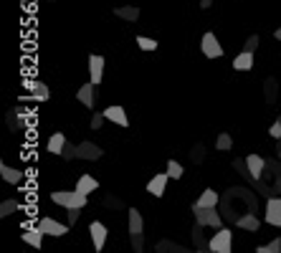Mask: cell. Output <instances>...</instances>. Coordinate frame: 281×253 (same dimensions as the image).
<instances>
[{"mask_svg": "<svg viewBox=\"0 0 281 253\" xmlns=\"http://www.w3.org/2000/svg\"><path fill=\"white\" fill-rule=\"evenodd\" d=\"M51 200L56 205L71 210V208H84L86 200H89V195H84L81 190H56V192H51Z\"/></svg>", "mask_w": 281, "mask_h": 253, "instance_id": "cell-1", "label": "cell"}, {"mask_svg": "<svg viewBox=\"0 0 281 253\" xmlns=\"http://www.w3.org/2000/svg\"><path fill=\"white\" fill-rule=\"evenodd\" d=\"M208 251H213V253H231L233 251V236H231V231L220 228V231L211 238Z\"/></svg>", "mask_w": 281, "mask_h": 253, "instance_id": "cell-2", "label": "cell"}, {"mask_svg": "<svg viewBox=\"0 0 281 253\" xmlns=\"http://www.w3.org/2000/svg\"><path fill=\"white\" fill-rule=\"evenodd\" d=\"M193 213H195V220L200 223V225H213V228H220V215L215 213V208H193Z\"/></svg>", "mask_w": 281, "mask_h": 253, "instance_id": "cell-3", "label": "cell"}, {"mask_svg": "<svg viewBox=\"0 0 281 253\" xmlns=\"http://www.w3.org/2000/svg\"><path fill=\"white\" fill-rule=\"evenodd\" d=\"M38 228H41L46 236H54V238H59V236H66V233H69V225H64V223H59V220H54V218H41Z\"/></svg>", "mask_w": 281, "mask_h": 253, "instance_id": "cell-4", "label": "cell"}, {"mask_svg": "<svg viewBox=\"0 0 281 253\" xmlns=\"http://www.w3.org/2000/svg\"><path fill=\"white\" fill-rule=\"evenodd\" d=\"M200 48H203V54H206L208 59H220V56H223V46H220V41H218L213 33H206V36H203Z\"/></svg>", "mask_w": 281, "mask_h": 253, "instance_id": "cell-5", "label": "cell"}, {"mask_svg": "<svg viewBox=\"0 0 281 253\" xmlns=\"http://www.w3.org/2000/svg\"><path fill=\"white\" fill-rule=\"evenodd\" d=\"M89 233H91V241H94V251H104V243H107V228H104V223L91 220L89 223Z\"/></svg>", "mask_w": 281, "mask_h": 253, "instance_id": "cell-6", "label": "cell"}, {"mask_svg": "<svg viewBox=\"0 0 281 253\" xmlns=\"http://www.w3.org/2000/svg\"><path fill=\"white\" fill-rule=\"evenodd\" d=\"M266 223L281 228V197H269L266 200Z\"/></svg>", "mask_w": 281, "mask_h": 253, "instance_id": "cell-7", "label": "cell"}, {"mask_svg": "<svg viewBox=\"0 0 281 253\" xmlns=\"http://www.w3.org/2000/svg\"><path fill=\"white\" fill-rule=\"evenodd\" d=\"M246 167H248V172H251L253 180H261V175H264V170H266V160H264L261 155H248V157H246Z\"/></svg>", "mask_w": 281, "mask_h": 253, "instance_id": "cell-8", "label": "cell"}, {"mask_svg": "<svg viewBox=\"0 0 281 253\" xmlns=\"http://www.w3.org/2000/svg\"><path fill=\"white\" fill-rule=\"evenodd\" d=\"M104 117L112 122V124H119V127H130V119H127V112H124V107H109V109H104Z\"/></svg>", "mask_w": 281, "mask_h": 253, "instance_id": "cell-9", "label": "cell"}, {"mask_svg": "<svg viewBox=\"0 0 281 253\" xmlns=\"http://www.w3.org/2000/svg\"><path fill=\"white\" fill-rule=\"evenodd\" d=\"M104 152L96 147V144H91V142H81L79 147H76V157L79 160H99Z\"/></svg>", "mask_w": 281, "mask_h": 253, "instance_id": "cell-10", "label": "cell"}, {"mask_svg": "<svg viewBox=\"0 0 281 253\" xmlns=\"http://www.w3.org/2000/svg\"><path fill=\"white\" fill-rule=\"evenodd\" d=\"M94 86H96V84H94V81H89V84H84V86L79 89V94H76V96H79V102H81L86 109H94V102H96Z\"/></svg>", "mask_w": 281, "mask_h": 253, "instance_id": "cell-11", "label": "cell"}, {"mask_svg": "<svg viewBox=\"0 0 281 253\" xmlns=\"http://www.w3.org/2000/svg\"><path fill=\"white\" fill-rule=\"evenodd\" d=\"M236 225H238V228H243V231L256 233V231L261 228V220H259V218H256V213L251 210V213H246V215H238V218H236Z\"/></svg>", "mask_w": 281, "mask_h": 253, "instance_id": "cell-12", "label": "cell"}, {"mask_svg": "<svg viewBox=\"0 0 281 253\" xmlns=\"http://www.w3.org/2000/svg\"><path fill=\"white\" fill-rule=\"evenodd\" d=\"M89 76L94 84H101V79H104V59L101 56H89Z\"/></svg>", "mask_w": 281, "mask_h": 253, "instance_id": "cell-13", "label": "cell"}, {"mask_svg": "<svg viewBox=\"0 0 281 253\" xmlns=\"http://www.w3.org/2000/svg\"><path fill=\"white\" fill-rule=\"evenodd\" d=\"M167 178H170L167 172H165V175H155V178L147 183V192L155 195V197H162V195H165V185H167Z\"/></svg>", "mask_w": 281, "mask_h": 253, "instance_id": "cell-14", "label": "cell"}, {"mask_svg": "<svg viewBox=\"0 0 281 253\" xmlns=\"http://www.w3.org/2000/svg\"><path fill=\"white\" fill-rule=\"evenodd\" d=\"M0 175H3V180L10 183V185H18V183L23 180V172L15 170V167H10L8 162H0Z\"/></svg>", "mask_w": 281, "mask_h": 253, "instance_id": "cell-15", "label": "cell"}, {"mask_svg": "<svg viewBox=\"0 0 281 253\" xmlns=\"http://www.w3.org/2000/svg\"><path fill=\"white\" fill-rule=\"evenodd\" d=\"M233 68H236V71H251V68H253V54H251V51H241V54L233 59Z\"/></svg>", "mask_w": 281, "mask_h": 253, "instance_id": "cell-16", "label": "cell"}, {"mask_svg": "<svg viewBox=\"0 0 281 253\" xmlns=\"http://www.w3.org/2000/svg\"><path fill=\"white\" fill-rule=\"evenodd\" d=\"M96 188H99V180H96V178H91V175H81V178H79V183H76V190H81L84 195H91Z\"/></svg>", "mask_w": 281, "mask_h": 253, "instance_id": "cell-17", "label": "cell"}, {"mask_svg": "<svg viewBox=\"0 0 281 253\" xmlns=\"http://www.w3.org/2000/svg\"><path fill=\"white\" fill-rule=\"evenodd\" d=\"M218 205V192L215 190H203V195L198 197V203L193 208H215Z\"/></svg>", "mask_w": 281, "mask_h": 253, "instance_id": "cell-18", "label": "cell"}, {"mask_svg": "<svg viewBox=\"0 0 281 253\" xmlns=\"http://www.w3.org/2000/svg\"><path fill=\"white\" fill-rule=\"evenodd\" d=\"M64 147H66V137H64L61 132L51 134V139H48V152H51V155H61Z\"/></svg>", "mask_w": 281, "mask_h": 253, "instance_id": "cell-19", "label": "cell"}, {"mask_svg": "<svg viewBox=\"0 0 281 253\" xmlns=\"http://www.w3.org/2000/svg\"><path fill=\"white\" fill-rule=\"evenodd\" d=\"M43 236H46V233H43L41 228H36V231H25V233H23V241L31 243L33 248H41V246H43Z\"/></svg>", "mask_w": 281, "mask_h": 253, "instance_id": "cell-20", "label": "cell"}, {"mask_svg": "<svg viewBox=\"0 0 281 253\" xmlns=\"http://www.w3.org/2000/svg\"><path fill=\"white\" fill-rule=\"evenodd\" d=\"M31 94H33V99H38V102H46L51 94H48V89H46V84H41V81H33L31 86Z\"/></svg>", "mask_w": 281, "mask_h": 253, "instance_id": "cell-21", "label": "cell"}, {"mask_svg": "<svg viewBox=\"0 0 281 253\" xmlns=\"http://www.w3.org/2000/svg\"><path fill=\"white\" fill-rule=\"evenodd\" d=\"M142 225H144V220H142L140 210H130V233H142Z\"/></svg>", "mask_w": 281, "mask_h": 253, "instance_id": "cell-22", "label": "cell"}, {"mask_svg": "<svg viewBox=\"0 0 281 253\" xmlns=\"http://www.w3.org/2000/svg\"><path fill=\"white\" fill-rule=\"evenodd\" d=\"M114 15L117 18H124V20H137L140 18V8H130V5L127 8H117Z\"/></svg>", "mask_w": 281, "mask_h": 253, "instance_id": "cell-23", "label": "cell"}, {"mask_svg": "<svg viewBox=\"0 0 281 253\" xmlns=\"http://www.w3.org/2000/svg\"><path fill=\"white\" fill-rule=\"evenodd\" d=\"M183 172H185V170H183V165H180V162H175V160H170V162H167V175H170L172 180H180V178H183Z\"/></svg>", "mask_w": 281, "mask_h": 253, "instance_id": "cell-24", "label": "cell"}, {"mask_svg": "<svg viewBox=\"0 0 281 253\" xmlns=\"http://www.w3.org/2000/svg\"><path fill=\"white\" fill-rule=\"evenodd\" d=\"M279 251H281V238H274L266 246H259L256 248V253H279Z\"/></svg>", "mask_w": 281, "mask_h": 253, "instance_id": "cell-25", "label": "cell"}, {"mask_svg": "<svg viewBox=\"0 0 281 253\" xmlns=\"http://www.w3.org/2000/svg\"><path fill=\"white\" fill-rule=\"evenodd\" d=\"M231 147H233V139H231V137L223 132V134L218 137V142H215V149H218V152H228Z\"/></svg>", "mask_w": 281, "mask_h": 253, "instance_id": "cell-26", "label": "cell"}, {"mask_svg": "<svg viewBox=\"0 0 281 253\" xmlns=\"http://www.w3.org/2000/svg\"><path fill=\"white\" fill-rule=\"evenodd\" d=\"M18 210V200H3V205H0V218H8L10 213H15Z\"/></svg>", "mask_w": 281, "mask_h": 253, "instance_id": "cell-27", "label": "cell"}, {"mask_svg": "<svg viewBox=\"0 0 281 253\" xmlns=\"http://www.w3.org/2000/svg\"><path fill=\"white\" fill-rule=\"evenodd\" d=\"M137 46L142 51H155L157 48V41L155 38H147V36H137Z\"/></svg>", "mask_w": 281, "mask_h": 253, "instance_id": "cell-28", "label": "cell"}, {"mask_svg": "<svg viewBox=\"0 0 281 253\" xmlns=\"http://www.w3.org/2000/svg\"><path fill=\"white\" fill-rule=\"evenodd\" d=\"M259 48V36H248V41H246V46H243V51H256Z\"/></svg>", "mask_w": 281, "mask_h": 253, "instance_id": "cell-29", "label": "cell"}, {"mask_svg": "<svg viewBox=\"0 0 281 253\" xmlns=\"http://www.w3.org/2000/svg\"><path fill=\"white\" fill-rule=\"evenodd\" d=\"M61 157H64V160H73V157H76V147H73L71 142H66V147H64Z\"/></svg>", "mask_w": 281, "mask_h": 253, "instance_id": "cell-30", "label": "cell"}, {"mask_svg": "<svg viewBox=\"0 0 281 253\" xmlns=\"http://www.w3.org/2000/svg\"><path fill=\"white\" fill-rule=\"evenodd\" d=\"M130 236H132V248H135V251H142V246H144L142 233H130Z\"/></svg>", "mask_w": 281, "mask_h": 253, "instance_id": "cell-31", "label": "cell"}, {"mask_svg": "<svg viewBox=\"0 0 281 253\" xmlns=\"http://www.w3.org/2000/svg\"><path fill=\"white\" fill-rule=\"evenodd\" d=\"M107 117H104V112H96L94 117H91V129H101V122H104Z\"/></svg>", "mask_w": 281, "mask_h": 253, "instance_id": "cell-32", "label": "cell"}, {"mask_svg": "<svg viewBox=\"0 0 281 253\" xmlns=\"http://www.w3.org/2000/svg\"><path fill=\"white\" fill-rule=\"evenodd\" d=\"M269 134H271L274 139H281V119H276V122L271 124V129H269Z\"/></svg>", "mask_w": 281, "mask_h": 253, "instance_id": "cell-33", "label": "cell"}, {"mask_svg": "<svg viewBox=\"0 0 281 253\" xmlns=\"http://www.w3.org/2000/svg\"><path fill=\"white\" fill-rule=\"evenodd\" d=\"M81 210H84V208H71V210H69V225H73V223L79 220V215H81Z\"/></svg>", "mask_w": 281, "mask_h": 253, "instance_id": "cell-34", "label": "cell"}, {"mask_svg": "<svg viewBox=\"0 0 281 253\" xmlns=\"http://www.w3.org/2000/svg\"><path fill=\"white\" fill-rule=\"evenodd\" d=\"M200 157H203V147L198 144V147H195V160H200Z\"/></svg>", "mask_w": 281, "mask_h": 253, "instance_id": "cell-35", "label": "cell"}, {"mask_svg": "<svg viewBox=\"0 0 281 253\" xmlns=\"http://www.w3.org/2000/svg\"><path fill=\"white\" fill-rule=\"evenodd\" d=\"M213 0H200V8H211Z\"/></svg>", "mask_w": 281, "mask_h": 253, "instance_id": "cell-36", "label": "cell"}, {"mask_svg": "<svg viewBox=\"0 0 281 253\" xmlns=\"http://www.w3.org/2000/svg\"><path fill=\"white\" fill-rule=\"evenodd\" d=\"M274 38H276V41H281V28H276V33H274Z\"/></svg>", "mask_w": 281, "mask_h": 253, "instance_id": "cell-37", "label": "cell"}]
</instances>
